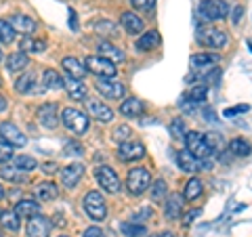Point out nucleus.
Here are the masks:
<instances>
[{"mask_svg":"<svg viewBox=\"0 0 252 237\" xmlns=\"http://www.w3.org/2000/svg\"><path fill=\"white\" fill-rule=\"evenodd\" d=\"M120 21H122V28L128 31V34H141V31H143V28H145V21L141 19L137 13H132V11L122 13Z\"/></svg>","mask_w":252,"mask_h":237,"instance_id":"nucleus-17","label":"nucleus"},{"mask_svg":"<svg viewBox=\"0 0 252 237\" xmlns=\"http://www.w3.org/2000/svg\"><path fill=\"white\" fill-rule=\"evenodd\" d=\"M208 97V86L206 84H195L191 90H189V99L193 101V103H204Z\"/></svg>","mask_w":252,"mask_h":237,"instance_id":"nucleus-37","label":"nucleus"},{"mask_svg":"<svg viewBox=\"0 0 252 237\" xmlns=\"http://www.w3.org/2000/svg\"><path fill=\"white\" fill-rule=\"evenodd\" d=\"M156 237H175V235H172L170 231H164V233H158Z\"/></svg>","mask_w":252,"mask_h":237,"instance_id":"nucleus-55","label":"nucleus"},{"mask_svg":"<svg viewBox=\"0 0 252 237\" xmlns=\"http://www.w3.org/2000/svg\"><path fill=\"white\" fill-rule=\"evenodd\" d=\"M61 237H67V235H61Z\"/></svg>","mask_w":252,"mask_h":237,"instance_id":"nucleus-59","label":"nucleus"},{"mask_svg":"<svg viewBox=\"0 0 252 237\" xmlns=\"http://www.w3.org/2000/svg\"><path fill=\"white\" fill-rule=\"evenodd\" d=\"M69 28H72V30H76V28H78V17H76L74 9H69Z\"/></svg>","mask_w":252,"mask_h":237,"instance_id":"nucleus-53","label":"nucleus"},{"mask_svg":"<svg viewBox=\"0 0 252 237\" xmlns=\"http://www.w3.org/2000/svg\"><path fill=\"white\" fill-rule=\"evenodd\" d=\"M11 26L15 28V31H21V34H34L38 23L34 19L26 17V15H15V17H11Z\"/></svg>","mask_w":252,"mask_h":237,"instance_id":"nucleus-22","label":"nucleus"},{"mask_svg":"<svg viewBox=\"0 0 252 237\" xmlns=\"http://www.w3.org/2000/svg\"><path fill=\"white\" fill-rule=\"evenodd\" d=\"M26 233L28 237H49L51 235V223H49V218H44V216H34V218H30L28 220V227H26Z\"/></svg>","mask_w":252,"mask_h":237,"instance_id":"nucleus-13","label":"nucleus"},{"mask_svg":"<svg viewBox=\"0 0 252 237\" xmlns=\"http://www.w3.org/2000/svg\"><path fill=\"white\" fill-rule=\"evenodd\" d=\"M2 195H4V189H2V187H0V197H2Z\"/></svg>","mask_w":252,"mask_h":237,"instance_id":"nucleus-56","label":"nucleus"},{"mask_svg":"<svg viewBox=\"0 0 252 237\" xmlns=\"http://www.w3.org/2000/svg\"><path fill=\"white\" fill-rule=\"evenodd\" d=\"M0 178L4 180H11V183H26V172L19 170V168H13V166H4L0 168Z\"/></svg>","mask_w":252,"mask_h":237,"instance_id":"nucleus-31","label":"nucleus"},{"mask_svg":"<svg viewBox=\"0 0 252 237\" xmlns=\"http://www.w3.org/2000/svg\"><path fill=\"white\" fill-rule=\"evenodd\" d=\"M149 187H152V172L147 168L137 166V168H132L128 172V177H126V189H128V193L143 195Z\"/></svg>","mask_w":252,"mask_h":237,"instance_id":"nucleus-2","label":"nucleus"},{"mask_svg":"<svg viewBox=\"0 0 252 237\" xmlns=\"http://www.w3.org/2000/svg\"><path fill=\"white\" fill-rule=\"evenodd\" d=\"M152 189V200L154 202H162V200H166V193H168V187H166V183H164L162 178H158L156 183L149 187Z\"/></svg>","mask_w":252,"mask_h":237,"instance_id":"nucleus-36","label":"nucleus"},{"mask_svg":"<svg viewBox=\"0 0 252 237\" xmlns=\"http://www.w3.org/2000/svg\"><path fill=\"white\" fill-rule=\"evenodd\" d=\"M61 67L65 69V72L72 76V78H76V80H82V78L86 76V65H82V61L80 59H76V57H65L61 61Z\"/></svg>","mask_w":252,"mask_h":237,"instance_id":"nucleus-20","label":"nucleus"},{"mask_svg":"<svg viewBox=\"0 0 252 237\" xmlns=\"http://www.w3.org/2000/svg\"><path fill=\"white\" fill-rule=\"evenodd\" d=\"M248 105H238V107H229V109H225V118H231V116H238V114H244V112H248Z\"/></svg>","mask_w":252,"mask_h":237,"instance_id":"nucleus-48","label":"nucleus"},{"mask_svg":"<svg viewBox=\"0 0 252 237\" xmlns=\"http://www.w3.org/2000/svg\"><path fill=\"white\" fill-rule=\"evenodd\" d=\"M13 160V145L6 141H0V164H6Z\"/></svg>","mask_w":252,"mask_h":237,"instance_id":"nucleus-42","label":"nucleus"},{"mask_svg":"<svg viewBox=\"0 0 252 237\" xmlns=\"http://www.w3.org/2000/svg\"><path fill=\"white\" fill-rule=\"evenodd\" d=\"M15 28L11 26V21L9 19H0V42H4V44H11L15 42Z\"/></svg>","mask_w":252,"mask_h":237,"instance_id":"nucleus-35","label":"nucleus"},{"mask_svg":"<svg viewBox=\"0 0 252 237\" xmlns=\"http://www.w3.org/2000/svg\"><path fill=\"white\" fill-rule=\"evenodd\" d=\"M206 141H208V145H210V149L212 151H220V149L225 147V143H223V139L219 137V134H206Z\"/></svg>","mask_w":252,"mask_h":237,"instance_id":"nucleus-45","label":"nucleus"},{"mask_svg":"<svg viewBox=\"0 0 252 237\" xmlns=\"http://www.w3.org/2000/svg\"><path fill=\"white\" fill-rule=\"evenodd\" d=\"M82 175H84V166L82 164H69L67 168L61 170V183L65 185L67 189H74L78 183H80Z\"/></svg>","mask_w":252,"mask_h":237,"instance_id":"nucleus-15","label":"nucleus"},{"mask_svg":"<svg viewBox=\"0 0 252 237\" xmlns=\"http://www.w3.org/2000/svg\"><path fill=\"white\" fill-rule=\"evenodd\" d=\"M130 4H132V9H137V11H152L156 0H130Z\"/></svg>","mask_w":252,"mask_h":237,"instance_id":"nucleus-47","label":"nucleus"},{"mask_svg":"<svg viewBox=\"0 0 252 237\" xmlns=\"http://www.w3.org/2000/svg\"><path fill=\"white\" fill-rule=\"evenodd\" d=\"M204 191V185H202V180L200 178H189L187 180V185H185V191H183V197L189 202H193V200H198V197L202 195Z\"/></svg>","mask_w":252,"mask_h":237,"instance_id":"nucleus-30","label":"nucleus"},{"mask_svg":"<svg viewBox=\"0 0 252 237\" xmlns=\"http://www.w3.org/2000/svg\"><path fill=\"white\" fill-rule=\"evenodd\" d=\"M181 210H183V195L179 193H170L166 197V204H164V212H166L168 220H177L181 216Z\"/></svg>","mask_w":252,"mask_h":237,"instance_id":"nucleus-19","label":"nucleus"},{"mask_svg":"<svg viewBox=\"0 0 252 237\" xmlns=\"http://www.w3.org/2000/svg\"><path fill=\"white\" fill-rule=\"evenodd\" d=\"M94 30H97L99 34L107 36V38H116V36H118V30H116V26H114L112 21H107V19L94 23Z\"/></svg>","mask_w":252,"mask_h":237,"instance_id":"nucleus-38","label":"nucleus"},{"mask_svg":"<svg viewBox=\"0 0 252 237\" xmlns=\"http://www.w3.org/2000/svg\"><path fill=\"white\" fill-rule=\"evenodd\" d=\"M99 53H101V57L109 59L112 63H122V61L126 59V55H124L120 49H118V46L109 44V42H101V44H99Z\"/></svg>","mask_w":252,"mask_h":237,"instance_id":"nucleus-25","label":"nucleus"},{"mask_svg":"<svg viewBox=\"0 0 252 237\" xmlns=\"http://www.w3.org/2000/svg\"><path fill=\"white\" fill-rule=\"evenodd\" d=\"M94 86H97L99 94H103L105 99H122L126 92V86L122 82H116L114 78H101Z\"/></svg>","mask_w":252,"mask_h":237,"instance_id":"nucleus-10","label":"nucleus"},{"mask_svg":"<svg viewBox=\"0 0 252 237\" xmlns=\"http://www.w3.org/2000/svg\"><path fill=\"white\" fill-rule=\"evenodd\" d=\"M0 137H2V141H6V143H11L13 147H26V143H28V139L23 137V132L13 122L0 124Z\"/></svg>","mask_w":252,"mask_h":237,"instance_id":"nucleus-12","label":"nucleus"},{"mask_svg":"<svg viewBox=\"0 0 252 237\" xmlns=\"http://www.w3.org/2000/svg\"><path fill=\"white\" fill-rule=\"evenodd\" d=\"M28 63H30V59H28V55L26 53H11L9 55V59H6V69H9L11 74H19V72H23V69L28 67Z\"/></svg>","mask_w":252,"mask_h":237,"instance_id":"nucleus-23","label":"nucleus"},{"mask_svg":"<svg viewBox=\"0 0 252 237\" xmlns=\"http://www.w3.org/2000/svg\"><path fill=\"white\" fill-rule=\"evenodd\" d=\"M177 164H179L181 170L189 172V175H193V172H200L204 168H208V166H212V162L208 164L206 160H198V157H193L191 153L187 151V149H181V151H177Z\"/></svg>","mask_w":252,"mask_h":237,"instance_id":"nucleus-9","label":"nucleus"},{"mask_svg":"<svg viewBox=\"0 0 252 237\" xmlns=\"http://www.w3.org/2000/svg\"><path fill=\"white\" fill-rule=\"evenodd\" d=\"M158 44H160V34H158L156 30H149L147 34H143L137 40V49L139 51H152V49H156Z\"/></svg>","mask_w":252,"mask_h":237,"instance_id":"nucleus-27","label":"nucleus"},{"mask_svg":"<svg viewBox=\"0 0 252 237\" xmlns=\"http://www.w3.org/2000/svg\"><path fill=\"white\" fill-rule=\"evenodd\" d=\"M0 218H2V225L6 229H11V231H19V216L17 212H4V214H0Z\"/></svg>","mask_w":252,"mask_h":237,"instance_id":"nucleus-39","label":"nucleus"},{"mask_svg":"<svg viewBox=\"0 0 252 237\" xmlns=\"http://www.w3.org/2000/svg\"><path fill=\"white\" fill-rule=\"evenodd\" d=\"M34 84H36V74L34 72H26L23 76L17 78V82H15V90L19 94H30L34 92Z\"/></svg>","mask_w":252,"mask_h":237,"instance_id":"nucleus-26","label":"nucleus"},{"mask_svg":"<svg viewBox=\"0 0 252 237\" xmlns=\"http://www.w3.org/2000/svg\"><path fill=\"white\" fill-rule=\"evenodd\" d=\"M82 237H105V233H103V229L101 227H89Z\"/></svg>","mask_w":252,"mask_h":237,"instance_id":"nucleus-49","label":"nucleus"},{"mask_svg":"<svg viewBox=\"0 0 252 237\" xmlns=\"http://www.w3.org/2000/svg\"><path fill=\"white\" fill-rule=\"evenodd\" d=\"M34 193H36V200L38 202H51V200L57 197L59 189H57V185H55V183H38Z\"/></svg>","mask_w":252,"mask_h":237,"instance_id":"nucleus-24","label":"nucleus"},{"mask_svg":"<svg viewBox=\"0 0 252 237\" xmlns=\"http://www.w3.org/2000/svg\"><path fill=\"white\" fill-rule=\"evenodd\" d=\"M86 112L99 122H112L114 120V109L105 103H101V101H89V103H86Z\"/></svg>","mask_w":252,"mask_h":237,"instance_id":"nucleus-14","label":"nucleus"},{"mask_svg":"<svg viewBox=\"0 0 252 237\" xmlns=\"http://www.w3.org/2000/svg\"><path fill=\"white\" fill-rule=\"evenodd\" d=\"M120 229L124 231L126 237H141V235H145V227L137 225V223H124Z\"/></svg>","mask_w":252,"mask_h":237,"instance_id":"nucleus-41","label":"nucleus"},{"mask_svg":"<svg viewBox=\"0 0 252 237\" xmlns=\"http://www.w3.org/2000/svg\"><path fill=\"white\" fill-rule=\"evenodd\" d=\"M94 177H97L99 185L103 187V191H107V193L120 191V178H118L114 168H109V166H99V168L94 170Z\"/></svg>","mask_w":252,"mask_h":237,"instance_id":"nucleus-8","label":"nucleus"},{"mask_svg":"<svg viewBox=\"0 0 252 237\" xmlns=\"http://www.w3.org/2000/svg\"><path fill=\"white\" fill-rule=\"evenodd\" d=\"M84 153V149H82V145L80 143H76V141H72V143H67L65 147H63V155H76V157H80Z\"/></svg>","mask_w":252,"mask_h":237,"instance_id":"nucleus-44","label":"nucleus"},{"mask_svg":"<svg viewBox=\"0 0 252 237\" xmlns=\"http://www.w3.org/2000/svg\"><path fill=\"white\" fill-rule=\"evenodd\" d=\"M84 212L89 214L93 220H105L107 216V206H105V200L99 191H89L84 195Z\"/></svg>","mask_w":252,"mask_h":237,"instance_id":"nucleus-5","label":"nucleus"},{"mask_svg":"<svg viewBox=\"0 0 252 237\" xmlns=\"http://www.w3.org/2000/svg\"><path fill=\"white\" fill-rule=\"evenodd\" d=\"M15 212H17L19 218H34L40 214V204H38L36 200H21L15 204Z\"/></svg>","mask_w":252,"mask_h":237,"instance_id":"nucleus-18","label":"nucleus"},{"mask_svg":"<svg viewBox=\"0 0 252 237\" xmlns=\"http://www.w3.org/2000/svg\"><path fill=\"white\" fill-rule=\"evenodd\" d=\"M202 214V210L198 208V210H191V212H187V214L183 216V225H191L193 223V218H198Z\"/></svg>","mask_w":252,"mask_h":237,"instance_id":"nucleus-50","label":"nucleus"},{"mask_svg":"<svg viewBox=\"0 0 252 237\" xmlns=\"http://www.w3.org/2000/svg\"><path fill=\"white\" fill-rule=\"evenodd\" d=\"M38 166V162L34 160V157H28V155H19V157H15V168H19L23 172H28V170H34Z\"/></svg>","mask_w":252,"mask_h":237,"instance_id":"nucleus-40","label":"nucleus"},{"mask_svg":"<svg viewBox=\"0 0 252 237\" xmlns=\"http://www.w3.org/2000/svg\"><path fill=\"white\" fill-rule=\"evenodd\" d=\"M185 147H187V151L193 157H198V160H208L210 155H215V151L210 149L208 141H206V134L195 132V130L185 134Z\"/></svg>","mask_w":252,"mask_h":237,"instance_id":"nucleus-3","label":"nucleus"},{"mask_svg":"<svg viewBox=\"0 0 252 237\" xmlns=\"http://www.w3.org/2000/svg\"><path fill=\"white\" fill-rule=\"evenodd\" d=\"M143 112H145V105L135 97H128L120 103V114L126 118H139V116H143Z\"/></svg>","mask_w":252,"mask_h":237,"instance_id":"nucleus-21","label":"nucleus"},{"mask_svg":"<svg viewBox=\"0 0 252 237\" xmlns=\"http://www.w3.org/2000/svg\"><path fill=\"white\" fill-rule=\"evenodd\" d=\"M242 13H244V6H235V11H233V15H231V21L238 26L240 23V19H242Z\"/></svg>","mask_w":252,"mask_h":237,"instance_id":"nucleus-51","label":"nucleus"},{"mask_svg":"<svg viewBox=\"0 0 252 237\" xmlns=\"http://www.w3.org/2000/svg\"><path fill=\"white\" fill-rule=\"evenodd\" d=\"M61 122L67 130H72L74 134H84L89 130V118H86L84 112L74 107H65L61 112Z\"/></svg>","mask_w":252,"mask_h":237,"instance_id":"nucleus-4","label":"nucleus"},{"mask_svg":"<svg viewBox=\"0 0 252 237\" xmlns=\"http://www.w3.org/2000/svg\"><path fill=\"white\" fill-rule=\"evenodd\" d=\"M198 42L206 49H223L227 44V34L217 28H204L198 31Z\"/></svg>","mask_w":252,"mask_h":237,"instance_id":"nucleus-7","label":"nucleus"},{"mask_svg":"<svg viewBox=\"0 0 252 237\" xmlns=\"http://www.w3.org/2000/svg\"><path fill=\"white\" fill-rule=\"evenodd\" d=\"M0 61H2V51H0Z\"/></svg>","mask_w":252,"mask_h":237,"instance_id":"nucleus-58","label":"nucleus"},{"mask_svg":"<svg viewBox=\"0 0 252 237\" xmlns=\"http://www.w3.org/2000/svg\"><path fill=\"white\" fill-rule=\"evenodd\" d=\"M128 137H130V128L126 124L118 126V128L114 130V134H112V139L118 141V143H126V139H128Z\"/></svg>","mask_w":252,"mask_h":237,"instance_id":"nucleus-43","label":"nucleus"},{"mask_svg":"<svg viewBox=\"0 0 252 237\" xmlns=\"http://www.w3.org/2000/svg\"><path fill=\"white\" fill-rule=\"evenodd\" d=\"M6 107H9V103H6V99L0 94V112H6Z\"/></svg>","mask_w":252,"mask_h":237,"instance_id":"nucleus-54","label":"nucleus"},{"mask_svg":"<svg viewBox=\"0 0 252 237\" xmlns=\"http://www.w3.org/2000/svg\"><path fill=\"white\" fill-rule=\"evenodd\" d=\"M229 151L233 155H238V157H246L252 153V145L248 143L246 139H242V137H235L229 141Z\"/></svg>","mask_w":252,"mask_h":237,"instance_id":"nucleus-28","label":"nucleus"},{"mask_svg":"<svg viewBox=\"0 0 252 237\" xmlns=\"http://www.w3.org/2000/svg\"><path fill=\"white\" fill-rule=\"evenodd\" d=\"M65 89H67V92H69V97L72 99H76V101H82V99H86V86H84V82L82 80H76V78H69V80L65 82Z\"/></svg>","mask_w":252,"mask_h":237,"instance_id":"nucleus-29","label":"nucleus"},{"mask_svg":"<svg viewBox=\"0 0 252 237\" xmlns=\"http://www.w3.org/2000/svg\"><path fill=\"white\" fill-rule=\"evenodd\" d=\"M84 65L91 74L99 76V78H114L116 76L114 63L109 59H105V57H101V55H91V57H86Z\"/></svg>","mask_w":252,"mask_h":237,"instance_id":"nucleus-6","label":"nucleus"},{"mask_svg":"<svg viewBox=\"0 0 252 237\" xmlns=\"http://www.w3.org/2000/svg\"><path fill=\"white\" fill-rule=\"evenodd\" d=\"M231 6L225 0H202L195 9V17L200 23H210V21H220L229 17Z\"/></svg>","mask_w":252,"mask_h":237,"instance_id":"nucleus-1","label":"nucleus"},{"mask_svg":"<svg viewBox=\"0 0 252 237\" xmlns=\"http://www.w3.org/2000/svg\"><path fill=\"white\" fill-rule=\"evenodd\" d=\"M248 49H250V51H252V40H248Z\"/></svg>","mask_w":252,"mask_h":237,"instance_id":"nucleus-57","label":"nucleus"},{"mask_svg":"<svg viewBox=\"0 0 252 237\" xmlns=\"http://www.w3.org/2000/svg\"><path fill=\"white\" fill-rule=\"evenodd\" d=\"M143 155H145V147L137 143V141H126V143H120V147H118L120 162H137L143 160Z\"/></svg>","mask_w":252,"mask_h":237,"instance_id":"nucleus-11","label":"nucleus"},{"mask_svg":"<svg viewBox=\"0 0 252 237\" xmlns=\"http://www.w3.org/2000/svg\"><path fill=\"white\" fill-rule=\"evenodd\" d=\"M57 103H46L38 109V122H40L44 128H55L57 126Z\"/></svg>","mask_w":252,"mask_h":237,"instance_id":"nucleus-16","label":"nucleus"},{"mask_svg":"<svg viewBox=\"0 0 252 237\" xmlns=\"http://www.w3.org/2000/svg\"><path fill=\"white\" fill-rule=\"evenodd\" d=\"M170 132H172V137H175V139H185V134H187L181 120H172L170 122Z\"/></svg>","mask_w":252,"mask_h":237,"instance_id":"nucleus-46","label":"nucleus"},{"mask_svg":"<svg viewBox=\"0 0 252 237\" xmlns=\"http://www.w3.org/2000/svg\"><path fill=\"white\" fill-rule=\"evenodd\" d=\"M217 61H219V55H215V53H198L191 57V65L193 67H210V65H215Z\"/></svg>","mask_w":252,"mask_h":237,"instance_id":"nucleus-34","label":"nucleus"},{"mask_svg":"<svg viewBox=\"0 0 252 237\" xmlns=\"http://www.w3.org/2000/svg\"><path fill=\"white\" fill-rule=\"evenodd\" d=\"M42 170H44V172H49V175H51V172L59 170V166L55 164V162H46V164H42Z\"/></svg>","mask_w":252,"mask_h":237,"instance_id":"nucleus-52","label":"nucleus"},{"mask_svg":"<svg viewBox=\"0 0 252 237\" xmlns=\"http://www.w3.org/2000/svg\"><path fill=\"white\" fill-rule=\"evenodd\" d=\"M19 49H21V53H42L46 49V42L34 40V38H30V36H23L21 42H19Z\"/></svg>","mask_w":252,"mask_h":237,"instance_id":"nucleus-32","label":"nucleus"},{"mask_svg":"<svg viewBox=\"0 0 252 237\" xmlns=\"http://www.w3.org/2000/svg\"><path fill=\"white\" fill-rule=\"evenodd\" d=\"M42 80H44V86H49V89L53 90H61V89H65V80L55 72V69H46L44 76H42Z\"/></svg>","mask_w":252,"mask_h":237,"instance_id":"nucleus-33","label":"nucleus"}]
</instances>
